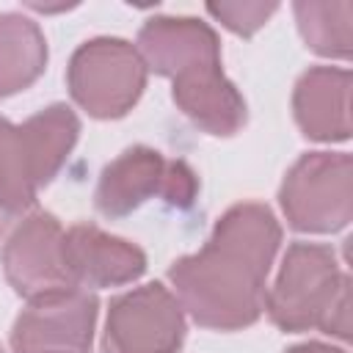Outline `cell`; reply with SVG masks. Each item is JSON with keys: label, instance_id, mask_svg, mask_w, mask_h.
I'll return each instance as SVG.
<instances>
[{"label": "cell", "instance_id": "cell-18", "mask_svg": "<svg viewBox=\"0 0 353 353\" xmlns=\"http://www.w3.org/2000/svg\"><path fill=\"white\" fill-rule=\"evenodd\" d=\"M320 331L334 334L339 339H347L350 336V279L342 284L339 295L334 298V303H331V309H328Z\"/></svg>", "mask_w": 353, "mask_h": 353}, {"label": "cell", "instance_id": "cell-9", "mask_svg": "<svg viewBox=\"0 0 353 353\" xmlns=\"http://www.w3.org/2000/svg\"><path fill=\"white\" fill-rule=\"evenodd\" d=\"M63 259L72 281L91 290L130 284L146 270V254L138 245L91 223H74L63 232Z\"/></svg>", "mask_w": 353, "mask_h": 353}, {"label": "cell", "instance_id": "cell-8", "mask_svg": "<svg viewBox=\"0 0 353 353\" xmlns=\"http://www.w3.org/2000/svg\"><path fill=\"white\" fill-rule=\"evenodd\" d=\"M99 303L85 290L28 301L14 320L11 347L17 353H85L94 342Z\"/></svg>", "mask_w": 353, "mask_h": 353}, {"label": "cell", "instance_id": "cell-13", "mask_svg": "<svg viewBox=\"0 0 353 353\" xmlns=\"http://www.w3.org/2000/svg\"><path fill=\"white\" fill-rule=\"evenodd\" d=\"M168 160L152 146H130L110 160L97 182L94 207L105 218H124L160 196Z\"/></svg>", "mask_w": 353, "mask_h": 353}, {"label": "cell", "instance_id": "cell-2", "mask_svg": "<svg viewBox=\"0 0 353 353\" xmlns=\"http://www.w3.org/2000/svg\"><path fill=\"white\" fill-rule=\"evenodd\" d=\"M80 135V119L63 102L47 105L25 124L0 116V212L22 215L36 193L66 165Z\"/></svg>", "mask_w": 353, "mask_h": 353}, {"label": "cell", "instance_id": "cell-3", "mask_svg": "<svg viewBox=\"0 0 353 353\" xmlns=\"http://www.w3.org/2000/svg\"><path fill=\"white\" fill-rule=\"evenodd\" d=\"M66 85L88 116L121 119L146 88V63L135 44L99 36L74 50L66 69Z\"/></svg>", "mask_w": 353, "mask_h": 353}, {"label": "cell", "instance_id": "cell-4", "mask_svg": "<svg viewBox=\"0 0 353 353\" xmlns=\"http://www.w3.org/2000/svg\"><path fill=\"white\" fill-rule=\"evenodd\" d=\"M345 281L347 273L339 270V259L328 245L292 243L276 284L265 292V309L281 331L298 334L320 328Z\"/></svg>", "mask_w": 353, "mask_h": 353}, {"label": "cell", "instance_id": "cell-14", "mask_svg": "<svg viewBox=\"0 0 353 353\" xmlns=\"http://www.w3.org/2000/svg\"><path fill=\"white\" fill-rule=\"evenodd\" d=\"M47 69V39L22 14H0V99L30 88Z\"/></svg>", "mask_w": 353, "mask_h": 353}, {"label": "cell", "instance_id": "cell-16", "mask_svg": "<svg viewBox=\"0 0 353 353\" xmlns=\"http://www.w3.org/2000/svg\"><path fill=\"white\" fill-rule=\"evenodd\" d=\"M276 8V3H207V11L237 36H254Z\"/></svg>", "mask_w": 353, "mask_h": 353}, {"label": "cell", "instance_id": "cell-17", "mask_svg": "<svg viewBox=\"0 0 353 353\" xmlns=\"http://www.w3.org/2000/svg\"><path fill=\"white\" fill-rule=\"evenodd\" d=\"M199 196V176L185 160H168L160 199L176 210H188Z\"/></svg>", "mask_w": 353, "mask_h": 353}, {"label": "cell", "instance_id": "cell-5", "mask_svg": "<svg viewBox=\"0 0 353 353\" xmlns=\"http://www.w3.org/2000/svg\"><path fill=\"white\" fill-rule=\"evenodd\" d=\"M287 223L298 232L328 234L353 218V163L345 152H309L284 176L279 193Z\"/></svg>", "mask_w": 353, "mask_h": 353}, {"label": "cell", "instance_id": "cell-11", "mask_svg": "<svg viewBox=\"0 0 353 353\" xmlns=\"http://www.w3.org/2000/svg\"><path fill=\"white\" fill-rule=\"evenodd\" d=\"M292 113L301 132L312 141L350 138V72L314 66L301 74L292 94Z\"/></svg>", "mask_w": 353, "mask_h": 353}, {"label": "cell", "instance_id": "cell-19", "mask_svg": "<svg viewBox=\"0 0 353 353\" xmlns=\"http://www.w3.org/2000/svg\"><path fill=\"white\" fill-rule=\"evenodd\" d=\"M287 353H345V350L331 347V345H323V342H303V345L290 347Z\"/></svg>", "mask_w": 353, "mask_h": 353}, {"label": "cell", "instance_id": "cell-7", "mask_svg": "<svg viewBox=\"0 0 353 353\" xmlns=\"http://www.w3.org/2000/svg\"><path fill=\"white\" fill-rule=\"evenodd\" d=\"M3 273L17 295L39 301L80 290L63 259V229L55 215L36 210L22 218L3 245Z\"/></svg>", "mask_w": 353, "mask_h": 353}, {"label": "cell", "instance_id": "cell-20", "mask_svg": "<svg viewBox=\"0 0 353 353\" xmlns=\"http://www.w3.org/2000/svg\"><path fill=\"white\" fill-rule=\"evenodd\" d=\"M0 353H3V347H0Z\"/></svg>", "mask_w": 353, "mask_h": 353}, {"label": "cell", "instance_id": "cell-12", "mask_svg": "<svg viewBox=\"0 0 353 353\" xmlns=\"http://www.w3.org/2000/svg\"><path fill=\"white\" fill-rule=\"evenodd\" d=\"M138 52L146 69L174 77L201 61H221L215 30L193 17H154L138 33Z\"/></svg>", "mask_w": 353, "mask_h": 353}, {"label": "cell", "instance_id": "cell-15", "mask_svg": "<svg viewBox=\"0 0 353 353\" xmlns=\"http://www.w3.org/2000/svg\"><path fill=\"white\" fill-rule=\"evenodd\" d=\"M298 30L309 50L325 58H350V3H295Z\"/></svg>", "mask_w": 353, "mask_h": 353}, {"label": "cell", "instance_id": "cell-6", "mask_svg": "<svg viewBox=\"0 0 353 353\" xmlns=\"http://www.w3.org/2000/svg\"><path fill=\"white\" fill-rule=\"evenodd\" d=\"M185 339V309L163 284H146L110 301L102 353H176Z\"/></svg>", "mask_w": 353, "mask_h": 353}, {"label": "cell", "instance_id": "cell-1", "mask_svg": "<svg viewBox=\"0 0 353 353\" xmlns=\"http://www.w3.org/2000/svg\"><path fill=\"white\" fill-rule=\"evenodd\" d=\"M281 226L259 201L229 207L210 240L171 265L168 279L182 309L212 331H237L259 320Z\"/></svg>", "mask_w": 353, "mask_h": 353}, {"label": "cell", "instance_id": "cell-10", "mask_svg": "<svg viewBox=\"0 0 353 353\" xmlns=\"http://www.w3.org/2000/svg\"><path fill=\"white\" fill-rule=\"evenodd\" d=\"M176 108L204 132L229 138L245 124V99L226 80L221 61L193 63L171 77Z\"/></svg>", "mask_w": 353, "mask_h": 353}]
</instances>
